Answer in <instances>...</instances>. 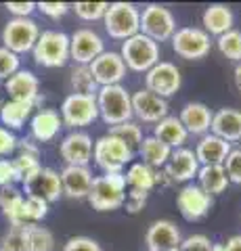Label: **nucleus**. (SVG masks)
Here are the masks:
<instances>
[{
  "mask_svg": "<svg viewBox=\"0 0 241 251\" xmlns=\"http://www.w3.org/2000/svg\"><path fill=\"white\" fill-rule=\"evenodd\" d=\"M153 136L158 140H161L164 145H168L172 151L174 149H181L187 143V138H189L185 126L181 124V120H178L176 115H166L164 120H160L158 124H155Z\"/></svg>",
  "mask_w": 241,
  "mask_h": 251,
  "instance_id": "27",
  "label": "nucleus"
},
{
  "mask_svg": "<svg viewBox=\"0 0 241 251\" xmlns=\"http://www.w3.org/2000/svg\"><path fill=\"white\" fill-rule=\"evenodd\" d=\"M6 9L15 17H29V13L36 11V2H6Z\"/></svg>",
  "mask_w": 241,
  "mask_h": 251,
  "instance_id": "49",
  "label": "nucleus"
},
{
  "mask_svg": "<svg viewBox=\"0 0 241 251\" xmlns=\"http://www.w3.org/2000/svg\"><path fill=\"white\" fill-rule=\"evenodd\" d=\"M176 31V19L170 9L161 4H147L141 13V25L138 34L151 38L153 42L170 40Z\"/></svg>",
  "mask_w": 241,
  "mask_h": 251,
  "instance_id": "7",
  "label": "nucleus"
},
{
  "mask_svg": "<svg viewBox=\"0 0 241 251\" xmlns=\"http://www.w3.org/2000/svg\"><path fill=\"white\" fill-rule=\"evenodd\" d=\"M23 193H26V197L44 201L46 205L55 203L61 195H63L59 172L51 170V168H40L34 176L23 180Z\"/></svg>",
  "mask_w": 241,
  "mask_h": 251,
  "instance_id": "12",
  "label": "nucleus"
},
{
  "mask_svg": "<svg viewBox=\"0 0 241 251\" xmlns=\"http://www.w3.org/2000/svg\"><path fill=\"white\" fill-rule=\"evenodd\" d=\"M197 180H199V186L212 197V195H220L229 188V178H227V172H224L222 166H199L197 172Z\"/></svg>",
  "mask_w": 241,
  "mask_h": 251,
  "instance_id": "29",
  "label": "nucleus"
},
{
  "mask_svg": "<svg viewBox=\"0 0 241 251\" xmlns=\"http://www.w3.org/2000/svg\"><path fill=\"white\" fill-rule=\"evenodd\" d=\"M49 214V205L44 201H38L32 197L23 199L21 205V214H19V226H27V224H38L42 218Z\"/></svg>",
  "mask_w": 241,
  "mask_h": 251,
  "instance_id": "36",
  "label": "nucleus"
},
{
  "mask_svg": "<svg viewBox=\"0 0 241 251\" xmlns=\"http://www.w3.org/2000/svg\"><path fill=\"white\" fill-rule=\"evenodd\" d=\"M147 199H149V193L145 191H134V188H130L128 195H126V201H124V205H126V211L128 214H138L145 205H147Z\"/></svg>",
  "mask_w": 241,
  "mask_h": 251,
  "instance_id": "44",
  "label": "nucleus"
},
{
  "mask_svg": "<svg viewBox=\"0 0 241 251\" xmlns=\"http://www.w3.org/2000/svg\"><path fill=\"white\" fill-rule=\"evenodd\" d=\"M19 72V57L15 52H11L9 49L0 46V80H9L13 74Z\"/></svg>",
  "mask_w": 241,
  "mask_h": 251,
  "instance_id": "42",
  "label": "nucleus"
},
{
  "mask_svg": "<svg viewBox=\"0 0 241 251\" xmlns=\"http://www.w3.org/2000/svg\"><path fill=\"white\" fill-rule=\"evenodd\" d=\"M97 107L99 117H103L109 128L132 120V94L122 84L101 86L97 90Z\"/></svg>",
  "mask_w": 241,
  "mask_h": 251,
  "instance_id": "1",
  "label": "nucleus"
},
{
  "mask_svg": "<svg viewBox=\"0 0 241 251\" xmlns=\"http://www.w3.org/2000/svg\"><path fill=\"white\" fill-rule=\"evenodd\" d=\"M29 128H32V136L36 140L49 143V140H53L59 134V130L63 128V122H61V115L55 109H42V111H38L32 117Z\"/></svg>",
  "mask_w": 241,
  "mask_h": 251,
  "instance_id": "26",
  "label": "nucleus"
},
{
  "mask_svg": "<svg viewBox=\"0 0 241 251\" xmlns=\"http://www.w3.org/2000/svg\"><path fill=\"white\" fill-rule=\"evenodd\" d=\"M124 178H126V186L134 188V191H145L149 193L153 191L155 186V170L149 168L147 163H132V166L128 168V172L124 174Z\"/></svg>",
  "mask_w": 241,
  "mask_h": 251,
  "instance_id": "31",
  "label": "nucleus"
},
{
  "mask_svg": "<svg viewBox=\"0 0 241 251\" xmlns=\"http://www.w3.org/2000/svg\"><path fill=\"white\" fill-rule=\"evenodd\" d=\"M0 251H2V249H0Z\"/></svg>",
  "mask_w": 241,
  "mask_h": 251,
  "instance_id": "53",
  "label": "nucleus"
},
{
  "mask_svg": "<svg viewBox=\"0 0 241 251\" xmlns=\"http://www.w3.org/2000/svg\"><path fill=\"white\" fill-rule=\"evenodd\" d=\"M181 86H183L181 69L170 61H158L145 74V88L161 99H168L172 94H176L181 90Z\"/></svg>",
  "mask_w": 241,
  "mask_h": 251,
  "instance_id": "10",
  "label": "nucleus"
},
{
  "mask_svg": "<svg viewBox=\"0 0 241 251\" xmlns=\"http://www.w3.org/2000/svg\"><path fill=\"white\" fill-rule=\"evenodd\" d=\"M15 149H17V138H15V134L9 128L0 126V157L13 153Z\"/></svg>",
  "mask_w": 241,
  "mask_h": 251,
  "instance_id": "47",
  "label": "nucleus"
},
{
  "mask_svg": "<svg viewBox=\"0 0 241 251\" xmlns=\"http://www.w3.org/2000/svg\"><path fill=\"white\" fill-rule=\"evenodd\" d=\"M216 46H218V50L227 59L241 63V31L239 29H229L227 34L218 36Z\"/></svg>",
  "mask_w": 241,
  "mask_h": 251,
  "instance_id": "37",
  "label": "nucleus"
},
{
  "mask_svg": "<svg viewBox=\"0 0 241 251\" xmlns=\"http://www.w3.org/2000/svg\"><path fill=\"white\" fill-rule=\"evenodd\" d=\"M176 207L185 220L197 222V220L208 216L210 207H212V197L199 184L187 182L176 195Z\"/></svg>",
  "mask_w": 241,
  "mask_h": 251,
  "instance_id": "13",
  "label": "nucleus"
},
{
  "mask_svg": "<svg viewBox=\"0 0 241 251\" xmlns=\"http://www.w3.org/2000/svg\"><path fill=\"white\" fill-rule=\"evenodd\" d=\"M21 205H23V195L19 191L9 188V186L0 191V209H2V214L9 218L11 226H19Z\"/></svg>",
  "mask_w": 241,
  "mask_h": 251,
  "instance_id": "33",
  "label": "nucleus"
},
{
  "mask_svg": "<svg viewBox=\"0 0 241 251\" xmlns=\"http://www.w3.org/2000/svg\"><path fill=\"white\" fill-rule=\"evenodd\" d=\"M36 9L40 11L46 17H53V19H59L69 11V4L67 2H38Z\"/></svg>",
  "mask_w": 241,
  "mask_h": 251,
  "instance_id": "46",
  "label": "nucleus"
},
{
  "mask_svg": "<svg viewBox=\"0 0 241 251\" xmlns=\"http://www.w3.org/2000/svg\"><path fill=\"white\" fill-rule=\"evenodd\" d=\"M222 168H224V172H227L229 182L241 184V149H231V153L227 155Z\"/></svg>",
  "mask_w": 241,
  "mask_h": 251,
  "instance_id": "41",
  "label": "nucleus"
},
{
  "mask_svg": "<svg viewBox=\"0 0 241 251\" xmlns=\"http://www.w3.org/2000/svg\"><path fill=\"white\" fill-rule=\"evenodd\" d=\"M214 136H218L227 143H237L241 140V111L231 107H222L212 115V126H210Z\"/></svg>",
  "mask_w": 241,
  "mask_h": 251,
  "instance_id": "22",
  "label": "nucleus"
},
{
  "mask_svg": "<svg viewBox=\"0 0 241 251\" xmlns=\"http://www.w3.org/2000/svg\"><path fill=\"white\" fill-rule=\"evenodd\" d=\"M164 172L172 182H189V180H193L197 176L199 161L191 149L181 147V149H174L172 151L168 163L164 166Z\"/></svg>",
  "mask_w": 241,
  "mask_h": 251,
  "instance_id": "19",
  "label": "nucleus"
},
{
  "mask_svg": "<svg viewBox=\"0 0 241 251\" xmlns=\"http://www.w3.org/2000/svg\"><path fill=\"white\" fill-rule=\"evenodd\" d=\"M212 251H227L224 245H212Z\"/></svg>",
  "mask_w": 241,
  "mask_h": 251,
  "instance_id": "52",
  "label": "nucleus"
},
{
  "mask_svg": "<svg viewBox=\"0 0 241 251\" xmlns=\"http://www.w3.org/2000/svg\"><path fill=\"white\" fill-rule=\"evenodd\" d=\"M107 6V2H76L72 9L82 21H99L105 17Z\"/></svg>",
  "mask_w": 241,
  "mask_h": 251,
  "instance_id": "39",
  "label": "nucleus"
},
{
  "mask_svg": "<svg viewBox=\"0 0 241 251\" xmlns=\"http://www.w3.org/2000/svg\"><path fill=\"white\" fill-rule=\"evenodd\" d=\"M88 203L97 211H113L120 209L126 201V178L122 174H103L92 180Z\"/></svg>",
  "mask_w": 241,
  "mask_h": 251,
  "instance_id": "2",
  "label": "nucleus"
},
{
  "mask_svg": "<svg viewBox=\"0 0 241 251\" xmlns=\"http://www.w3.org/2000/svg\"><path fill=\"white\" fill-rule=\"evenodd\" d=\"M34 61L42 67H63L69 61V36L65 31L46 29L34 44Z\"/></svg>",
  "mask_w": 241,
  "mask_h": 251,
  "instance_id": "5",
  "label": "nucleus"
},
{
  "mask_svg": "<svg viewBox=\"0 0 241 251\" xmlns=\"http://www.w3.org/2000/svg\"><path fill=\"white\" fill-rule=\"evenodd\" d=\"M181 230L170 220H155L145 232V245L149 251H172L181 245Z\"/></svg>",
  "mask_w": 241,
  "mask_h": 251,
  "instance_id": "17",
  "label": "nucleus"
},
{
  "mask_svg": "<svg viewBox=\"0 0 241 251\" xmlns=\"http://www.w3.org/2000/svg\"><path fill=\"white\" fill-rule=\"evenodd\" d=\"M105 29L115 40H128L138 34L141 25V11L130 2H111L105 11Z\"/></svg>",
  "mask_w": 241,
  "mask_h": 251,
  "instance_id": "6",
  "label": "nucleus"
},
{
  "mask_svg": "<svg viewBox=\"0 0 241 251\" xmlns=\"http://www.w3.org/2000/svg\"><path fill=\"white\" fill-rule=\"evenodd\" d=\"M2 251H27L23 226H11V230L2 239Z\"/></svg>",
  "mask_w": 241,
  "mask_h": 251,
  "instance_id": "40",
  "label": "nucleus"
},
{
  "mask_svg": "<svg viewBox=\"0 0 241 251\" xmlns=\"http://www.w3.org/2000/svg\"><path fill=\"white\" fill-rule=\"evenodd\" d=\"M132 157H134V151L111 134L101 136L92 147V159L105 174H122L126 163L132 161Z\"/></svg>",
  "mask_w": 241,
  "mask_h": 251,
  "instance_id": "3",
  "label": "nucleus"
},
{
  "mask_svg": "<svg viewBox=\"0 0 241 251\" xmlns=\"http://www.w3.org/2000/svg\"><path fill=\"white\" fill-rule=\"evenodd\" d=\"M26 230V245L27 251H53L55 249V237L49 228L38 224H27L23 226Z\"/></svg>",
  "mask_w": 241,
  "mask_h": 251,
  "instance_id": "32",
  "label": "nucleus"
},
{
  "mask_svg": "<svg viewBox=\"0 0 241 251\" xmlns=\"http://www.w3.org/2000/svg\"><path fill=\"white\" fill-rule=\"evenodd\" d=\"M233 11L227 4H210L201 15V23H204V31L208 36H222L229 29H233Z\"/></svg>",
  "mask_w": 241,
  "mask_h": 251,
  "instance_id": "25",
  "label": "nucleus"
},
{
  "mask_svg": "<svg viewBox=\"0 0 241 251\" xmlns=\"http://www.w3.org/2000/svg\"><path fill=\"white\" fill-rule=\"evenodd\" d=\"M63 251H103V249H101L97 241L88 237H74L63 245Z\"/></svg>",
  "mask_w": 241,
  "mask_h": 251,
  "instance_id": "45",
  "label": "nucleus"
},
{
  "mask_svg": "<svg viewBox=\"0 0 241 251\" xmlns=\"http://www.w3.org/2000/svg\"><path fill=\"white\" fill-rule=\"evenodd\" d=\"M40 36V27L38 23L29 17H13L2 29V42L4 49H9L19 57L21 52H27L34 49Z\"/></svg>",
  "mask_w": 241,
  "mask_h": 251,
  "instance_id": "9",
  "label": "nucleus"
},
{
  "mask_svg": "<svg viewBox=\"0 0 241 251\" xmlns=\"http://www.w3.org/2000/svg\"><path fill=\"white\" fill-rule=\"evenodd\" d=\"M63 195L69 199H86L92 186V172L82 166H65V170L59 174Z\"/></svg>",
  "mask_w": 241,
  "mask_h": 251,
  "instance_id": "21",
  "label": "nucleus"
},
{
  "mask_svg": "<svg viewBox=\"0 0 241 251\" xmlns=\"http://www.w3.org/2000/svg\"><path fill=\"white\" fill-rule=\"evenodd\" d=\"M88 67L99 88L101 86H115L126 77V65H124L120 52H113V50L101 52Z\"/></svg>",
  "mask_w": 241,
  "mask_h": 251,
  "instance_id": "15",
  "label": "nucleus"
},
{
  "mask_svg": "<svg viewBox=\"0 0 241 251\" xmlns=\"http://www.w3.org/2000/svg\"><path fill=\"white\" fill-rule=\"evenodd\" d=\"M92 147H95V143L86 132H72L63 138L59 151L67 166L88 168V161L92 159Z\"/></svg>",
  "mask_w": 241,
  "mask_h": 251,
  "instance_id": "18",
  "label": "nucleus"
},
{
  "mask_svg": "<svg viewBox=\"0 0 241 251\" xmlns=\"http://www.w3.org/2000/svg\"><path fill=\"white\" fill-rule=\"evenodd\" d=\"M233 77H235V86H237V90L241 92V63H237V67H235V74H233Z\"/></svg>",
  "mask_w": 241,
  "mask_h": 251,
  "instance_id": "51",
  "label": "nucleus"
},
{
  "mask_svg": "<svg viewBox=\"0 0 241 251\" xmlns=\"http://www.w3.org/2000/svg\"><path fill=\"white\" fill-rule=\"evenodd\" d=\"M36 105L32 103H21V100H6L0 107V120L4 126H9L11 130H19L23 128V124L27 122V117L32 115V109Z\"/></svg>",
  "mask_w": 241,
  "mask_h": 251,
  "instance_id": "30",
  "label": "nucleus"
},
{
  "mask_svg": "<svg viewBox=\"0 0 241 251\" xmlns=\"http://www.w3.org/2000/svg\"><path fill=\"white\" fill-rule=\"evenodd\" d=\"M6 92H9L11 100H21V103H32L36 105L40 99V82L38 77L27 72V69H19L17 74H13L4 84Z\"/></svg>",
  "mask_w": 241,
  "mask_h": 251,
  "instance_id": "20",
  "label": "nucleus"
},
{
  "mask_svg": "<svg viewBox=\"0 0 241 251\" xmlns=\"http://www.w3.org/2000/svg\"><path fill=\"white\" fill-rule=\"evenodd\" d=\"M212 111L210 107L204 103H187L181 109V115L178 120L185 126L187 134H199V136H206L210 132V126H212Z\"/></svg>",
  "mask_w": 241,
  "mask_h": 251,
  "instance_id": "24",
  "label": "nucleus"
},
{
  "mask_svg": "<svg viewBox=\"0 0 241 251\" xmlns=\"http://www.w3.org/2000/svg\"><path fill=\"white\" fill-rule=\"evenodd\" d=\"M178 251H212V241L206 234H191L181 241Z\"/></svg>",
  "mask_w": 241,
  "mask_h": 251,
  "instance_id": "43",
  "label": "nucleus"
},
{
  "mask_svg": "<svg viewBox=\"0 0 241 251\" xmlns=\"http://www.w3.org/2000/svg\"><path fill=\"white\" fill-rule=\"evenodd\" d=\"M99 117L97 94H76L65 97L61 105V122L69 128H84Z\"/></svg>",
  "mask_w": 241,
  "mask_h": 251,
  "instance_id": "8",
  "label": "nucleus"
},
{
  "mask_svg": "<svg viewBox=\"0 0 241 251\" xmlns=\"http://www.w3.org/2000/svg\"><path fill=\"white\" fill-rule=\"evenodd\" d=\"M13 168L15 174H17V180H26L29 176H34L38 170H40V161H38V155H29V153H19L17 159H13Z\"/></svg>",
  "mask_w": 241,
  "mask_h": 251,
  "instance_id": "38",
  "label": "nucleus"
},
{
  "mask_svg": "<svg viewBox=\"0 0 241 251\" xmlns=\"http://www.w3.org/2000/svg\"><path fill=\"white\" fill-rule=\"evenodd\" d=\"M69 82H72V88L76 94H97V90H99V86L95 82V77H92L88 65L74 67Z\"/></svg>",
  "mask_w": 241,
  "mask_h": 251,
  "instance_id": "35",
  "label": "nucleus"
},
{
  "mask_svg": "<svg viewBox=\"0 0 241 251\" xmlns=\"http://www.w3.org/2000/svg\"><path fill=\"white\" fill-rule=\"evenodd\" d=\"M168 115V100L153 94L151 90L141 88L132 94V117L145 124H158Z\"/></svg>",
  "mask_w": 241,
  "mask_h": 251,
  "instance_id": "16",
  "label": "nucleus"
},
{
  "mask_svg": "<svg viewBox=\"0 0 241 251\" xmlns=\"http://www.w3.org/2000/svg\"><path fill=\"white\" fill-rule=\"evenodd\" d=\"M120 57L124 61V65H126V69L147 74L160 61V44L143 34H136L128 38V40H124Z\"/></svg>",
  "mask_w": 241,
  "mask_h": 251,
  "instance_id": "4",
  "label": "nucleus"
},
{
  "mask_svg": "<svg viewBox=\"0 0 241 251\" xmlns=\"http://www.w3.org/2000/svg\"><path fill=\"white\" fill-rule=\"evenodd\" d=\"M224 249H227V251H241V234L231 237L227 243H224Z\"/></svg>",
  "mask_w": 241,
  "mask_h": 251,
  "instance_id": "50",
  "label": "nucleus"
},
{
  "mask_svg": "<svg viewBox=\"0 0 241 251\" xmlns=\"http://www.w3.org/2000/svg\"><path fill=\"white\" fill-rule=\"evenodd\" d=\"M109 134L115 136V138H120L124 145H128L132 151L134 149L141 147L143 143V130H141V126H138L136 122H124V124H118V126H111L109 128Z\"/></svg>",
  "mask_w": 241,
  "mask_h": 251,
  "instance_id": "34",
  "label": "nucleus"
},
{
  "mask_svg": "<svg viewBox=\"0 0 241 251\" xmlns=\"http://www.w3.org/2000/svg\"><path fill=\"white\" fill-rule=\"evenodd\" d=\"M170 40H172L174 52L187 61L204 59L210 52V49H212L210 36L199 27H181L174 31V36Z\"/></svg>",
  "mask_w": 241,
  "mask_h": 251,
  "instance_id": "11",
  "label": "nucleus"
},
{
  "mask_svg": "<svg viewBox=\"0 0 241 251\" xmlns=\"http://www.w3.org/2000/svg\"><path fill=\"white\" fill-rule=\"evenodd\" d=\"M17 182V174H15L13 161L9 159H0V186L6 188L9 184Z\"/></svg>",
  "mask_w": 241,
  "mask_h": 251,
  "instance_id": "48",
  "label": "nucleus"
},
{
  "mask_svg": "<svg viewBox=\"0 0 241 251\" xmlns=\"http://www.w3.org/2000/svg\"><path fill=\"white\" fill-rule=\"evenodd\" d=\"M138 153L143 157V163H147V166L153 170H161L168 163L170 155H172V149L151 134V136L143 138L141 147H138Z\"/></svg>",
  "mask_w": 241,
  "mask_h": 251,
  "instance_id": "28",
  "label": "nucleus"
},
{
  "mask_svg": "<svg viewBox=\"0 0 241 251\" xmlns=\"http://www.w3.org/2000/svg\"><path fill=\"white\" fill-rule=\"evenodd\" d=\"M101 52H105V44L97 31L82 27L69 36V59L78 65H90Z\"/></svg>",
  "mask_w": 241,
  "mask_h": 251,
  "instance_id": "14",
  "label": "nucleus"
},
{
  "mask_svg": "<svg viewBox=\"0 0 241 251\" xmlns=\"http://www.w3.org/2000/svg\"><path fill=\"white\" fill-rule=\"evenodd\" d=\"M193 153H195L199 166H222L227 155L231 153V145L227 140L214 136L212 132H208L206 136H201Z\"/></svg>",
  "mask_w": 241,
  "mask_h": 251,
  "instance_id": "23",
  "label": "nucleus"
}]
</instances>
